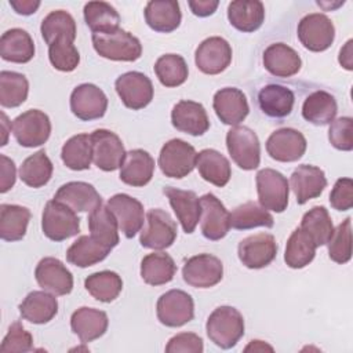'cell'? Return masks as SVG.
<instances>
[{
    "label": "cell",
    "instance_id": "obj_1",
    "mask_svg": "<svg viewBox=\"0 0 353 353\" xmlns=\"http://www.w3.org/2000/svg\"><path fill=\"white\" fill-rule=\"evenodd\" d=\"M205 331L214 345L221 349H232L244 335L243 314L233 306H218L208 316Z\"/></svg>",
    "mask_w": 353,
    "mask_h": 353
},
{
    "label": "cell",
    "instance_id": "obj_2",
    "mask_svg": "<svg viewBox=\"0 0 353 353\" xmlns=\"http://www.w3.org/2000/svg\"><path fill=\"white\" fill-rule=\"evenodd\" d=\"M91 39L97 54L110 61L134 62L142 55L141 41L120 28L106 33H92Z\"/></svg>",
    "mask_w": 353,
    "mask_h": 353
},
{
    "label": "cell",
    "instance_id": "obj_3",
    "mask_svg": "<svg viewBox=\"0 0 353 353\" xmlns=\"http://www.w3.org/2000/svg\"><path fill=\"white\" fill-rule=\"evenodd\" d=\"M41 229L50 240L62 241L80 232V218L70 207L52 199L43 210Z\"/></svg>",
    "mask_w": 353,
    "mask_h": 353
},
{
    "label": "cell",
    "instance_id": "obj_4",
    "mask_svg": "<svg viewBox=\"0 0 353 353\" xmlns=\"http://www.w3.org/2000/svg\"><path fill=\"white\" fill-rule=\"evenodd\" d=\"M226 148L232 160L241 170H255L261 163V143L250 127H232L226 134Z\"/></svg>",
    "mask_w": 353,
    "mask_h": 353
},
{
    "label": "cell",
    "instance_id": "obj_5",
    "mask_svg": "<svg viewBox=\"0 0 353 353\" xmlns=\"http://www.w3.org/2000/svg\"><path fill=\"white\" fill-rule=\"evenodd\" d=\"M197 153L194 148L183 139L174 138L165 142L159 154V167L168 178H185L196 167Z\"/></svg>",
    "mask_w": 353,
    "mask_h": 353
},
{
    "label": "cell",
    "instance_id": "obj_6",
    "mask_svg": "<svg viewBox=\"0 0 353 353\" xmlns=\"http://www.w3.org/2000/svg\"><path fill=\"white\" fill-rule=\"evenodd\" d=\"M145 222L146 225L139 236L142 247L165 250L174 244L178 229L175 221L167 211L161 208H152L148 211Z\"/></svg>",
    "mask_w": 353,
    "mask_h": 353
},
{
    "label": "cell",
    "instance_id": "obj_7",
    "mask_svg": "<svg viewBox=\"0 0 353 353\" xmlns=\"http://www.w3.org/2000/svg\"><path fill=\"white\" fill-rule=\"evenodd\" d=\"M301 44L313 52H321L331 47L335 39V26L332 21L320 12L305 15L296 28Z\"/></svg>",
    "mask_w": 353,
    "mask_h": 353
},
{
    "label": "cell",
    "instance_id": "obj_8",
    "mask_svg": "<svg viewBox=\"0 0 353 353\" xmlns=\"http://www.w3.org/2000/svg\"><path fill=\"white\" fill-rule=\"evenodd\" d=\"M255 179L259 204L274 212L285 211L290 194L287 178L273 168H262L256 172Z\"/></svg>",
    "mask_w": 353,
    "mask_h": 353
},
{
    "label": "cell",
    "instance_id": "obj_9",
    "mask_svg": "<svg viewBox=\"0 0 353 353\" xmlns=\"http://www.w3.org/2000/svg\"><path fill=\"white\" fill-rule=\"evenodd\" d=\"M11 130L21 146L34 148L46 143L50 138L51 121L44 112L29 109L14 119Z\"/></svg>",
    "mask_w": 353,
    "mask_h": 353
},
{
    "label": "cell",
    "instance_id": "obj_10",
    "mask_svg": "<svg viewBox=\"0 0 353 353\" xmlns=\"http://www.w3.org/2000/svg\"><path fill=\"white\" fill-rule=\"evenodd\" d=\"M156 314L165 327H182L194 317L193 298L182 290H170L159 298Z\"/></svg>",
    "mask_w": 353,
    "mask_h": 353
},
{
    "label": "cell",
    "instance_id": "obj_11",
    "mask_svg": "<svg viewBox=\"0 0 353 353\" xmlns=\"http://www.w3.org/2000/svg\"><path fill=\"white\" fill-rule=\"evenodd\" d=\"M91 137L92 161L102 171H114L121 167L125 159V149L119 138L110 130H95Z\"/></svg>",
    "mask_w": 353,
    "mask_h": 353
},
{
    "label": "cell",
    "instance_id": "obj_12",
    "mask_svg": "<svg viewBox=\"0 0 353 353\" xmlns=\"http://www.w3.org/2000/svg\"><path fill=\"white\" fill-rule=\"evenodd\" d=\"M182 277L190 287L210 288L222 280L223 265L215 255L199 254L185 262Z\"/></svg>",
    "mask_w": 353,
    "mask_h": 353
},
{
    "label": "cell",
    "instance_id": "obj_13",
    "mask_svg": "<svg viewBox=\"0 0 353 353\" xmlns=\"http://www.w3.org/2000/svg\"><path fill=\"white\" fill-rule=\"evenodd\" d=\"M116 92L121 102L132 110L146 108L153 99V84L150 79L141 72H127L114 81Z\"/></svg>",
    "mask_w": 353,
    "mask_h": 353
},
{
    "label": "cell",
    "instance_id": "obj_14",
    "mask_svg": "<svg viewBox=\"0 0 353 353\" xmlns=\"http://www.w3.org/2000/svg\"><path fill=\"white\" fill-rule=\"evenodd\" d=\"M277 243L273 234L256 233L239 243L237 254L240 262L248 269H262L277 255Z\"/></svg>",
    "mask_w": 353,
    "mask_h": 353
},
{
    "label": "cell",
    "instance_id": "obj_15",
    "mask_svg": "<svg viewBox=\"0 0 353 353\" xmlns=\"http://www.w3.org/2000/svg\"><path fill=\"white\" fill-rule=\"evenodd\" d=\"M108 109V97L95 84L83 83L77 85L70 94V110L83 120H97L103 117Z\"/></svg>",
    "mask_w": 353,
    "mask_h": 353
},
{
    "label": "cell",
    "instance_id": "obj_16",
    "mask_svg": "<svg viewBox=\"0 0 353 353\" xmlns=\"http://www.w3.org/2000/svg\"><path fill=\"white\" fill-rule=\"evenodd\" d=\"M306 138L295 128L284 127L273 131L266 141L268 154L281 163H292L299 160L306 152Z\"/></svg>",
    "mask_w": 353,
    "mask_h": 353
},
{
    "label": "cell",
    "instance_id": "obj_17",
    "mask_svg": "<svg viewBox=\"0 0 353 353\" xmlns=\"http://www.w3.org/2000/svg\"><path fill=\"white\" fill-rule=\"evenodd\" d=\"M200 226L205 239L216 241L223 239L230 229V214L222 201L212 193L200 197Z\"/></svg>",
    "mask_w": 353,
    "mask_h": 353
},
{
    "label": "cell",
    "instance_id": "obj_18",
    "mask_svg": "<svg viewBox=\"0 0 353 353\" xmlns=\"http://www.w3.org/2000/svg\"><path fill=\"white\" fill-rule=\"evenodd\" d=\"M194 62L203 73L219 74L232 62V47L219 36L208 37L196 48Z\"/></svg>",
    "mask_w": 353,
    "mask_h": 353
},
{
    "label": "cell",
    "instance_id": "obj_19",
    "mask_svg": "<svg viewBox=\"0 0 353 353\" xmlns=\"http://www.w3.org/2000/svg\"><path fill=\"white\" fill-rule=\"evenodd\" d=\"M106 205L114 215L119 229L127 239H132L141 230L145 212L139 200L125 193H117L108 200Z\"/></svg>",
    "mask_w": 353,
    "mask_h": 353
},
{
    "label": "cell",
    "instance_id": "obj_20",
    "mask_svg": "<svg viewBox=\"0 0 353 353\" xmlns=\"http://www.w3.org/2000/svg\"><path fill=\"white\" fill-rule=\"evenodd\" d=\"M37 284L54 295H68L73 290V274L70 270L54 256L40 259L34 269Z\"/></svg>",
    "mask_w": 353,
    "mask_h": 353
},
{
    "label": "cell",
    "instance_id": "obj_21",
    "mask_svg": "<svg viewBox=\"0 0 353 353\" xmlns=\"http://www.w3.org/2000/svg\"><path fill=\"white\" fill-rule=\"evenodd\" d=\"M212 106L218 119L228 125L240 124L250 112L245 94L236 87H225L216 91Z\"/></svg>",
    "mask_w": 353,
    "mask_h": 353
},
{
    "label": "cell",
    "instance_id": "obj_22",
    "mask_svg": "<svg viewBox=\"0 0 353 353\" xmlns=\"http://www.w3.org/2000/svg\"><path fill=\"white\" fill-rule=\"evenodd\" d=\"M163 193L167 196L179 223L185 233L190 234L194 232L200 221V199L193 190H182L172 186H165Z\"/></svg>",
    "mask_w": 353,
    "mask_h": 353
},
{
    "label": "cell",
    "instance_id": "obj_23",
    "mask_svg": "<svg viewBox=\"0 0 353 353\" xmlns=\"http://www.w3.org/2000/svg\"><path fill=\"white\" fill-rule=\"evenodd\" d=\"M172 125L185 134L199 137L210 128V120L204 106L194 101H179L171 110Z\"/></svg>",
    "mask_w": 353,
    "mask_h": 353
},
{
    "label": "cell",
    "instance_id": "obj_24",
    "mask_svg": "<svg viewBox=\"0 0 353 353\" xmlns=\"http://www.w3.org/2000/svg\"><path fill=\"white\" fill-rule=\"evenodd\" d=\"M291 189L298 204L319 197L327 186V178L321 168L310 164L298 165L290 178Z\"/></svg>",
    "mask_w": 353,
    "mask_h": 353
},
{
    "label": "cell",
    "instance_id": "obj_25",
    "mask_svg": "<svg viewBox=\"0 0 353 353\" xmlns=\"http://www.w3.org/2000/svg\"><path fill=\"white\" fill-rule=\"evenodd\" d=\"M54 199L66 204L76 212H91L102 205V197L97 189L91 183L81 181H72L62 185Z\"/></svg>",
    "mask_w": 353,
    "mask_h": 353
},
{
    "label": "cell",
    "instance_id": "obj_26",
    "mask_svg": "<svg viewBox=\"0 0 353 353\" xmlns=\"http://www.w3.org/2000/svg\"><path fill=\"white\" fill-rule=\"evenodd\" d=\"M263 66L276 77H291L301 70L302 59L298 52L284 43H273L263 51Z\"/></svg>",
    "mask_w": 353,
    "mask_h": 353
},
{
    "label": "cell",
    "instance_id": "obj_27",
    "mask_svg": "<svg viewBox=\"0 0 353 353\" xmlns=\"http://www.w3.org/2000/svg\"><path fill=\"white\" fill-rule=\"evenodd\" d=\"M154 172V160L143 149H132L125 153L120 167V179L125 185L141 188L150 182Z\"/></svg>",
    "mask_w": 353,
    "mask_h": 353
},
{
    "label": "cell",
    "instance_id": "obj_28",
    "mask_svg": "<svg viewBox=\"0 0 353 353\" xmlns=\"http://www.w3.org/2000/svg\"><path fill=\"white\" fill-rule=\"evenodd\" d=\"M109 325L108 314L99 309L83 306L73 312L70 317V328L83 343L101 338Z\"/></svg>",
    "mask_w": 353,
    "mask_h": 353
},
{
    "label": "cell",
    "instance_id": "obj_29",
    "mask_svg": "<svg viewBox=\"0 0 353 353\" xmlns=\"http://www.w3.org/2000/svg\"><path fill=\"white\" fill-rule=\"evenodd\" d=\"M19 314L33 324H46L58 313V301L48 291H32L19 303Z\"/></svg>",
    "mask_w": 353,
    "mask_h": 353
},
{
    "label": "cell",
    "instance_id": "obj_30",
    "mask_svg": "<svg viewBox=\"0 0 353 353\" xmlns=\"http://www.w3.org/2000/svg\"><path fill=\"white\" fill-rule=\"evenodd\" d=\"M143 14L148 26L159 33L174 32L182 19L179 3L175 0H152Z\"/></svg>",
    "mask_w": 353,
    "mask_h": 353
},
{
    "label": "cell",
    "instance_id": "obj_31",
    "mask_svg": "<svg viewBox=\"0 0 353 353\" xmlns=\"http://www.w3.org/2000/svg\"><path fill=\"white\" fill-rule=\"evenodd\" d=\"M228 19L240 32L258 30L265 21V7L259 0H236L228 6Z\"/></svg>",
    "mask_w": 353,
    "mask_h": 353
},
{
    "label": "cell",
    "instance_id": "obj_32",
    "mask_svg": "<svg viewBox=\"0 0 353 353\" xmlns=\"http://www.w3.org/2000/svg\"><path fill=\"white\" fill-rule=\"evenodd\" d=\"M0 55L8 62L26 63L34 57L33 39L21 28L8 29L0 37Z\"/></svg>",
    "mask_w": 353,
    "mask_h": 353
},
{
    "label": "cell",
    "instance_id": "obj_33",
    "mask_svg": "<svg viewBox=\"0 0 353 353\" xmlns=\"http://www.w3.org/2000/svg\"><path fill=\"white\" fill-rule=\"evenodd\" d=\"M295 102L294 92L280 84H268L258 92V105L261 110L273 119H283L292 112Z\"/></svg>",
    "mask_w": 353,
    "mask_h": 353
},
{
    "label": "cell",
    "instance_id": "obj_34",
    "mask_svg": "<svg viewBox=\"0 0 353 353\" xmlns=\"http://www.w3.org/2000/svg\"><path fill=\"white\" fill-rule=\"evenodd\" d=\"M196 167L204 181L218 188H223L232 176L229 160L215 149H204L199 152Z\"/></svg>",
    "mask_w": 353,
    "mask_h": 353
},
{
    "label": "cell",
    "instance_id": "obj_35",
    "mask_svg": "<svg viewBox=\"0 0 353 353\" xmlns=\"http://www.w3.org/2000/svg\"><path fill=\"white\" fill-rule=\"evenodd\" d=\"M336 112L338 105L334 95L323 90L309 94L302 105L303 119L314 125L330 124L335 119Z\"/></svg>",
    "mask_w": 353,
    "mask_h": 353
},
{
    "label": "cell",
    "instance_id": "obj_36",
    "mask_svg": "<svg viewBox=\"0 0 353 353\" xmlns=\"http://www.w3.org/2000/svg\"><path fill=\"white\" fill-rule=\"evenodd\" d=\"M88 229L90 236L105 247L112 250L119 244V225L108 205H99L90 212Z\"/></svg>",
    "mask_w": 353,
    "mask_h": 353
},
{
    "label": "cell",
    "instance_id": "obj_37",
    "mask_svg": "<svg viewBox=\"0 0 353 353\" xmlns=\"http://www.w3.org/2000/svg\"><path fill=\"white\" fill-rule=\"evenodd\" d=\"M176 273L174 259L165 252H152L141 261V277L149 285L170 283Z\"/></svg>",
    "mask_w": 353,
    "mask_h": 353
},
{
    "label": "cell",
    "instance_id": "obj_38",
    "mask_svg": "<svg viewBox=\"0 0 353 353\" xmlns=\"http://www.w3.org/2000/svg\"><path fill=\"white\" fill-rule=\"evenodd\" d=\"M30 211L18 204L0 205V237L4 241H19L25 237Z\"/></svg>",
    "mask_w": 353,
    "mask_h": 353
},
{
    "label": "cell",
    "instance_id": "obj_39",
    "mask_svg": "<svg viewBox=\"0 0 353 353\" xmlns=\"http://www.w3.org/2000/svg\"><path fill=\"white\" fill-rule=\"evenodd\" d=\"M316 248L312 237L303 229L296 228L287 240L284 261L291 269H302L314 259Z\"/></svg>",
    "mask_w": 353,
    "mask_h": 353
},
{
    "label": "cell",
    "instance_id": "obj_40",
    "mask_svg": "<svg viewBox=\"0 0 353 353\" xmlns=\"http://www.w3.org/2000/svg\"><path fill=\"white\" fill-rule=\"evenodd\" d=\"M110 252V248L98 243L91 236H80L66 251L69 263L77 268H88L103 261Z\"/></svg>",
    "mask_w": 353,
    "mask_h": 353
},
{
    "label": "cell",
    "instance_id": "obj_41",
    "mask_svg": "<svg viewBox=\"0 0 353 353\" xmlns=\"http://www.w3.org/2000/svg\"><path fill=\"white\" fill-rule=\"evenodd\" d=\"M61 159L73 171L88 170L92 161L91 137L88 134H77L69 138L62 146Z\"/></svg>",
    "mask_w": 353,
    "mask_h": 353
},
{
    "label": "cell",
    "instance_id": "obj_42",
    "mask_svg": "<svg viewBox=\"0 0 353 353\" xmlns=\"http://www.w3.org/2000/svg\"><path fill=\"white\" fill-rule=\"evenodd\" d=\"M84 21L92 33H106L119 29L120 15L106 1H88L83 10Z\"/></svg>",
    "mask_w": 353,
    "mask_h": 353
},
{
    "label": "cell",
    "instance_id": "obj_43",
    "mask_svg": "<svg viewBox=\"0 0 353 353\" xmlns=\"http://www.w3.org/2000/svg\"><path fill=\"white\" fill-rule=\"evenodd\" d=\"M84 287L92 298L109 303L114 301L123 290L121 277L112 270H102L90 274L84 280Z\"/></svg>",
    "mask_w": 353,
    "mask_h": 353
},
{
    "label": "cell",
    "instance_id": "obj_44",
    "mask_svg": "<svg viewBox=\"0 0 353 353\" xmlns=\"http://www.w3.org/2000/svg\"><path fill=\"white\" fill-rule=\"evenodd\" d=\"M54 165L44 150H39L26 157L19 167L21 181L30 188H41L52 176Z\"/></svg>",
    "mask_w": 353,
    "mask_h": 353
},
{
    "label": "cell",
    "instance_id": "obj_45",
    "mask_svg": "<svg viewBox=\"0 0 353 353\" xmlns=\"http://www.w3.org/2000/svg\"><path fill=\"white\" fill-rule=\"evenodd\" d=\"M274 219L272 214L255 201H247L236 207L230 214V226L237 230L254 229L258 226L273 228Z\"/></svg>",
    "mask_w": 353,
    "mask_h": 353
},
{
    "label": "cell",
    "instance_id": "obj_46",
    "mask_svg": "<svg viewBox=\"0 0 353 353\" xmlns=\"http://www.w3.org/2000/svg\"><path fill=\"white\" fill-rule=\"evenodd\" d=\"M299 228L312 237L316 247L325 245L334 233L332 219L328 210L323 205H316L305 212Z\"/></svg>",
    "mask_w": 353,
    "mask_h": 353
},
{
    "label": "cell",
    "instance_id": "obj_47",
    "mask_svg": "<svg viewBox=\"0 0 353 353\" xmlns=\"http://www.w3.org/2000/svg\"><path fill=\"white\" fill-rule=\"evenodd\" d=\"M29 92L28 79L18 72H0V103L3 108H17L22 105Z\"/></svg>",
    "mask_w": 353,
    "mask_h": 353
},
{
    "label": "cell",
    "instance_id": "obj_48",
    "mask_svg": "<svg viewBox=\"0 0 353 353\" xmlns=\"http://www.w3.org/2000/svg\"><path fill=\"white\" fill-rule=\"evenodd\" d=\"M154 73L164 87H178L186 81L189 69L183 57L165 54L156 61Z\"/></svg>",
    "mask_w": 353,
    "mask_h": 353
},
{
    "label": "cell",
    "instance_id": "obj_49",
    "mask_svg": "<svg viewBox=\"0 0 353 353\" xmlns=\"http://www.w3.org/2000/svg\"><path fill=\"white\" fill-rule=\"evenodd\" d=\"M40 32H41V36H43L44 41L48 46L59 37H69V39L74 40L76 33H77L74 18L63 10L51 11L41 21Z\"/></svg>",
    "mask_w": 353,
    "mask_h": 353
},
{
    "label": "cell",
    "instance_id": "obj_50",
    "mask_svg": "<svg viewBox=\"0 0 353 353\" xmlns=\"http://www.w3.org/2000/svg\"><path fill=\"white\" fill-rule=\"evenodd\" d=\"M69 37H59L48 46V59L61 72H72L80 63V54Z\"/></svg>",
    "mask_w": 353,
    "mask_h": 353
},
{
    "label": "cell",
    "instance_id": "obj_51",
    "mask_svg": "<svg viewBox=\"0 0 353 353\" xmlns=\"http://www.w3.org/2000/svg\"><path fill=\"white\" fill-rule=\"evenodd\" d=\"M328 256L331 261L343 265L352 258V219L341 222L328 240Z\"/></svg>",
    "mask_w": 353,
    "mask_h": 353
},
{
    "label": "cell",
    "instance_id": "obj_52",
    "mask_svg": "<svg viewBox=\"0 0 353 353\" xmlns=\"http://www.w3.org/2000/svg\"><path fill=\"white\" fill-rule=\"evenodd\" d=\"M32 349H33L32 334L26 331L19 321H14L10 325L8 332L0 345V352L1 353H25V352H30Z\"/></svg>",
    "mask_w": 353,
    "mask_h": 353
},
{
    "label": "cell",
    "instance_id": "obj_53",
    "mask_svg": "<svg viewBox=\"0 0 353 353\" xmlns=\"http://www.w3.org/2000/svg\"><path fill=\"white\" fill-rule=\"evenodd\" d=\"M328 139L335 149L350 152L353 149V119L349 116L334 119L330 123Z\"/></svg>",
    "mask_w": 353,
    "mask_h": 353
},
{
    "label": "cell",
    "instance_id": "obj_54",
    "mask_svg": "<svg viewBox=\"0 0 353 353\" xmlns=\"http://www.w3.org/2000/svg\"><path fill=\"white\" fill-rule=\"evenodd\" d=\"M330 204L336 211H347L353 207V182L350 178L336 179L330 193Z\"/></svg>",
    "mask_w": 353,
    "mask_h": 353
},
{
    "label": "cell",
    "instance_id": "obj_55",
    "mask_svg": "<svg viewBox=\"0 0 353 353\" xmlns=\"http://www.w3.org/2000/svg\"><path fill=\"white\" fill-rule=\"evenodd\" d=\"M203 350V339L194 332L176 334L165 345L167 353H201Z\"/></svg>",
    "mask_w": 353,
    "mask_h": 353
},
{
    "label": "cell",
    "instance_id": "obj_56",
    "mask_svg": "<svg viewBox=\"0 0 353 353\" xmlns=\"http://www.w3.org/2000/svg\"><path fill=\"white\" fill-rule=\"evenodd\" d=\"M0 172H1L0 192L6 193L14 186L17 179L15 163L11 159H8L6 154H0Z\"/></svg>",
    "mask_w": 353,
    "mask_h": 353
},
{
    "label": "cell",
    "instance_id": "obj_57",
    "mask_svg": "<svg viewBox=\"0 0 353 353\" xmlns=\"http://www.w3.org/2000/svg\"><path fill=\"white\" fill-rule=\"evenodd\" d=\"M188 4L196 17L204 18V17L212 15L216 11L219 1H216V0H190V1H188Z\"/></svg>",
    "mask_w": 353,
    "mask_h": 353
},
{
    "label": "cell",
    "instance_id": "obj_58",
    "mask_svg": "<svg viewBox=\"0 0 353 353\" xmlns=\"http://www.w3.org/2000/svg\"><path fill=\"white\" fill-rule=\"evenodd\" d=\"M10 6L14 8L17 14L32 15L40 7V1L39 0H10Z\"/></svg>",
    "mask_w": 353,
    "mask_h": 353
},
{
    "label": "cell",
    "instance_id": "obj_59",
    "mask_svg": "<svg viewBox=\"0 0 353 353\" xmlns=\"http://www.w3.org/2000/svg\"><path fill=\"white\" fill-rule=\"evenodd\" d=\"M352 40H347L345 47L339 51V63L347 70H352Z\"/></svg>",
    "mask_w": 353,
    "mask_h": 353
},
{
    "label": "cell",
    "instance_id": "obj_60",
    "mask_svg": "<svg viewBox=\"0 0 353 353\" xmlns=\"http://www.w3.org/2000/svg\"><path fill=\"white\" fill-rule=\"evenodd\" d=\"M245 352H250V350H254V352H265V350H273V347L270 346V345H268V343H265L263 341H258V339H255V341H251L250 342V345L244 349Z\"/></svg>",
    "mask_w": 353,
    "mask_h": 353
},
{
    "label": "cell",
    "instance_id": "obj_61",
    "mask_svg": "<svg viewBox=\"0 0 353 353\" xmlns=\"http://www.w3.org/2000/svg\"><path fill=\"white\" fill-rule=\"evenodd\" d=\"M7 123H8L7 116H6L4 113H1V131H3V135H4V139H3V142H1V146H4V145L7 143V135H8V130L6 128Z\"/></svg>",
    "mask_w": 353,
    "mask_h": 353
}]
</instances>
